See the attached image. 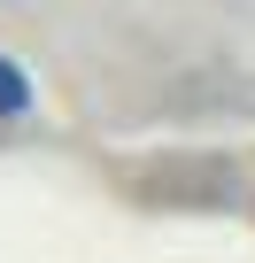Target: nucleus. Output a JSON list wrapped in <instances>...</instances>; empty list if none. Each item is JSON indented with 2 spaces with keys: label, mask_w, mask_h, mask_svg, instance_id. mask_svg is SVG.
<instances>
[{
  "label": "nucleus",
  "mask_w": 255,
  "mask_h": 263,
  "mask_svg": "<svg viewBox=\"0 0 255 263\" xmlns=\"http://www.w3.org/2000/svg\"><path fill=\"white\" fill-rule=\"evenodd\" d=\"M24 108H31V78L0 54V116H24Z\"/></svg>",
  "instance_id": "f257e3e1"
}]
</instances>
